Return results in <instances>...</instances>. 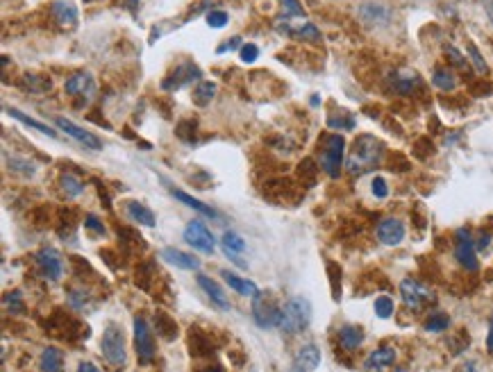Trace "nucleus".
Wrapping results in <instances>:
<instances>
[{
    "instance_id": "obj_1",
    "label": "nucleus",
    "mask_w": 493,
    "mask_h": 372,
    "mask_svg": "<svg viewBox=\"0 0 493 372\" xmlns=\"http://www.w3.org/2000/svg\"><path fill=\"white\" fill-rule=\"evenodd\" d=\"M382 159H385V143L373 134H359L352 141L345 168H348L350 175H364V172L376 170Z\"/></svg>"
},
{
    "instance_id": "obj_2",
    "label": "nucleus",
    "mask_w": 493,
    "mask_h": 372,
    "mask_svg": "<svg viewBox=\"0 0 493 372\" xmlns=\"http://www.w3.org/2000/svg\"><path fill=\"white\" fill-rule=\"evenodd\" d=\"M309 322H312V302L307 297L294 295L282 304V318L278 329L285 336L303 334L309 327Z\"/></svg>"
},
{
    "instance_id": "obj_3",
    "label": "nucleus",
    "mask_w": 493,
    "mask_h": 372,
    "mask_svg": "<svg viewBox=\"0 0 493 372\" xmlns=\"http://www.w3.org/2000/svg\"><path fill=\"white\" fill-rule=\"evenodd\" d=\"M280 318H282L280 302L273 297V293L259 290V293L252 297V320L257 322V327H262V329H278Z\"/></svg>"
},
{
    "instance_id": "obj_4",
    "label": "nucleus",
    "mask_w": 493,
    "mask_h": 372,
    "mask_svg": "<svg viewBox=\"0 0 493 372\" xmlns=\"http://www.w3.org/2000/svg\"><path fill=\"white\" fill-rule=\"evenodd\" d=\"M100 352H103V357H105V361L109 363V366L121 368L125 363V359H127L125 336H123V329L116 322H109L105 327L103 338H100Z\"/></svg>"
},
{
    "instance_id": "obj_5",
    "label": "nucleus",
    "mask_w": 493,
    "mask_h": 372,
    "mask_svg": "<svg viewBox=\"0 0 493 372\" xmlns=\"http://www.w3.org/2000/svg\"><path fill=\"white\" fill-rule=\"evenodd\" d=\"M343 154H345V141L341 134H327L321 145V168L327 177L336 179L343 168Z\"/></svg>"
},
{
    "instance_id": "obj_6",
    "label": "nucleus",
    "mask_w": 493,
    "mask_h": 372,
    "mask_svg": "<svg viewBox=\"0 0 493 372\" xmlns=\"http://www.w3.org/2000/svg\"><path fill=\"white\" fill-rule=\"evenodd\" d=\"M400 297H403L405 306L409 311H423L425 306H430L434 302V293L427 288L423 281H418L414 277H405L400 281Z\"/></svg>"
},
{
    "instance_id": "obj_7",
    "label": "nucleus",
    "mask_w": 493,
    "mask_h": 372,
    "mask_svg": "<svg viewBox=\"0 0 493 372\" xmlns=\"http://www.w3.org/2000/svg\"><path fill=\"white\" fill-rule=\"evenodd\" d=\"M455 259L466 272H478L480 261H478V248L473 241V234L469 227H459L455 232Z\"/></svg>"
},
{
    "instance_id": "obj_8",
    "label": "nucleus",
    "mask_w": 493,
    "mask_h": 372,
    "mask_svg": "<svg viewBox=\"0 0 493 372\" xmlns=\"http://www.w3.org/2000/svg\"><path fill=\"white\" fill-rule=\"evenodd\" d=\"M64 94L71 96L76 100V107H87L91 100H94L96 94V80L91 73L87 70H80V73H73V75L64 82Z\"/></svg>"
},
{
    "instance_id": "obj_9",
    "label": "nucleus",
    "mask_w": 493,
    "mask_h": 372,
    "mask_svg": "<svg viewBox=\"0 0 493 372\" xmlns=\"http://www.w3.org/2000/svg\"><path fill=\"white\" fill-rule=\"evenodd\" d=\"M134 350H136V359H139V363H143V366L152 363L155 354H157L152 329L143 315H134Z\"/></svg>"
},
{
    "instance_id": "obj_10",
    "label": "nucleus",
    "mask_w": 493,
    "mask_h": 372,
    "mask_svg": "<svg viewBox=\"0 0 493 372\" xmlns=\"http://www.w3.org/2000/svg\"><path fill=\"white\" fill-rule=\"evenodd\" d=\"M276 27L280 34L289 36V39H300V41H321V30L307 18H278Z\"/></svg>"
},
{
    "instance_id": "obj_11",
    "label": "nucleus",
    "mask_w": 493,
    "mask_h": 372,
    "mask_svg": "<svg viewBox=\"0 0 493 372\" xmlns=\"http://www.w3.org/2000/svg\"><path fill=\"white\" fill-rule=\"evenodd\" d=\"M50 334L64 341H78V338H87L89 329L82 327L76 318H71L66 311H59L57 308V311L50 315Z\"/></svg>"
},
{
    "instance_id": "obj_12",
    "label": "nucleus",
    "mask_w": 493,
    "mask_h": 372,
    "mask_svg": "<svg viewBox=\"0 0 493 372\" xmlns=\"http://www.w3.org/2000/svg\"><path fill=\"white\" fill-rule=\"evenodd\" d=\"M264 193H266L273 202H280V204H296L300 195H303V186H298L296 181H291L287 177H273L264 184Z\"/></svg>"
},
{
    "instance_id": "obj_13",
    "label": "nucleus",
    "mask_w": 493,
    "mask_h": 372,
    "mask_svg": "<svg viewBox=\"0 0 493 372\" xmlns=\"http://www.w3.org/2000/svg\"><path fill=\"white\" fill-rule=\"evenodd\" d=\"M182 236H185V241L191 245L194 250L198 252H203V254H212L216 250V239H214V234L212 230L203 223V221H191L187 223L185 227V232H182Z\"/></svg>"
},
{
    "instance_id": "obj_14",
    "label": "nucleus",
    "mask_w": 493,
    "mask_h": 372,
    "mask_svg": "<svg viewBox=\"0 0 493 372\" xmlns=\"http://www.w3.org/2000/svg\"><path fill=\"white\" fill-rule=\"evenodd\" d=\"M203 77V70H200L194 61H180L176 68H173L166 77L162 82L164 91H178L185 84H191V82H198Z\"/></svg>"
},
{
    "instance_id": "obj_15",
    "label": "nucleus",
    "mask_w": 493,
    "mask_h": 372,
    "mask_svg": "<svg viewBox=\"0 0 493 372\" xmlns=\"http://www.w3.org/2000/svg\"><path fill=\"white\" fill-rule=\"evenodd\" d=\"M36 268L43 275V279H50V281H59L62 275H64V261H62V254L50 248V245H45L39 252H36Z\"/></svg>"
},
{
    "instance_id": "obj_16",
    "label": "nucleus",
    "mask_w": 493,
    "mask_h": 372,
    "mask_svg": "<svg viewBox=\"0 0 493 372\" xmlns=\"http://www.w3.org/2000/svg\"><path fill=\"white\" fill-rule=\"evenodd\" d=\"M55 125H57L62 132H66L71 139H76L80 145H85L87 150H103V141H100L94 132H87L85 127L76 125L73 121H69V118L57 116L55 118Z\"/></svg>"
},
{
    "instance_id": "obj_17",
    "label": "nucleus",
    "mask_w": 493,
    "mask_h": 372,
    "mask_svg": "<svg viewBox=\"0 0 493 372\" xmlns=\"http://www.w3.org/2000/svg\"><path fill=\"white\" fill-rule=\"evenodd\" d=\"M321 363V350L314 343H307L303 348H298L291 361V372H314Z\"/></svg>"
},
{
    "instance_id": "obj_18",
    "label": "nucleus",
    "mask_w": 493,
    "mask_h": 372,
    "mask_svg": "<svg viewBox=\"0 0 493 372\" xmlns=\"http://www.w3.org/2000/svg\"><path fill=\"white\" fill-rule=\"evenodd\" d=\"M376 232H378L380 243H385V245H400L407 234L405 223L398 221V218H382Z\"/></svg>"
},
{
    "instance_id": "obj_19",
    "label": "nucleus",
    "mask_w": 493,
    "mask_h": 372,
    "mask_svg": "<svg viewBox=\"0 0 493 372\" xmlns=\"http://www.w3.org/2000/svg\"><path fill=\"white\" fill-rule=\"evenodd\" d=\"M387 80H389L391 91L398 96H412L414 91L421 87V77H418V73L414 70H394Z\"/></svg>"
},
{
    "instance_id": "obj_20",
    "label": "nucleus",
    "mask_w": 493,
    "mask_h": 372,
    "mask_svg": "<svg viewBox=\"0 0 493 372\" xmlns=\"http://www.w3.org/2000/svg\"><path fill=\"white\" fill-rule=\"evenodd\" d=\"M196 279H198V286L207 293L209 302L221 308V311H230V308H232L230 297H227V293L221 288V284H218V281H214L212 277H207V275H198Z\"/></svg>"
},
{
    "instance_id": "obj_21",
    "label": "nucleus",
    "mask_w": 493,
    "mask_h": 372,
    "mask_svg": "<svg viewBox=\"0 0 493 372\" xmlns=\"http://www.w3.org/2000/svg\"><path fill=\"white\" fill-rule=\"evenodd\" d=\"M189 350H191L194 357L207 359V357H214L216 345H214L212 338H209V334H205L203 329H198V327H191L189 329Z\"/></svg>"
},
{
    "instance_id": "obj_22",
    "label": "nucleus",
    "mask_w": 493,
    "mask_h": 372,
    "mask_svg": "<svg viewBox=\"0 0 493 372\" xmlns=\"http://www.w3.org/2000/svg\"><path fill=\"white\" fill-rule=\"evenodd\" d=\"M50 16L55 18V23L62 27H76L78 25V7L71 3V0H55L50 5Z\"/></svg>"
},
{
    "instance_id": "obj_23",
    "label": "nucleus",
    "mask_w": 493,
    "mask_h": 372,
    "mask_svg": "<svg viewBox=\"0 0 493 372\" xmlns=\"http://www.w3.org/2000/svg\"><path fill=\"white\" fill-rule=\"evenodd\" d=\"M396 363V350L394 348H378V350H373L366 361H364V370L366 372H382L385 368L389 366H394Z\"/></svg>"
},
{
    "instance_id": "obj_24",
    "label": "nucleus",
    "mask_w": 493,
    "mask_h": 372,
    "mask_svg": "<svg viewBox=\"0 0 493 372\" xmlns=\"http://www.w3.org/2000/svg\"><path fill=\"white\" fill-rule=\"evenodd\" d=\"M159 257L164 261H169L171 266L182 268V270H200V259L194 257V254H189V252H182L178 248H164L159 252Z\"/></svg>"
},
{
    "instance_id": "obj_25",
    "label": "nucleus",
    "mask_w": 493,
    "mask_h": 372,
    "mask_svg": "<svg viewBox=\"0 0 493 372\" xmlns=\"http://www.w3.org/2000/svg\"><path fill=\"white\" fill-rule=\"evenodd\" d=\"M339 345H341V350L345 352H357L362 348V343H364V329L359 325H341L339 327Z\"/></svg>"
},
{
    "instance_id": "obj_26",
    "label": "nucleus",
    "mask_w": 493,
    "mask_h": 372,
    "mask_svg": "<svg viewBox=\"0 0 493 372\" xmlns=\"http://www.w3.org/2000/svg\"><path fill=\"white\" fill-rule=\"evenodd\" d=\"M116 234H118V241H121L123 252H127V254H141L145 250L143 236L136 230H132V227H118Z\"/></svg>"
},
{
    "instance_id": "obj_27",
    "label": "nucleus",
    "mask_w": 493,
    "mask_h": 372,
    "mask_svg": "<svg viewBox=\"0 0 493 372\" xmlns=\"http://www.w3.org/2000/svg\"><path fill=\"white\" fill-rule=\"evenodd\" d=\"M221 275L225 277V284L230 286L232 290H236L239 295H245V297H255L259 293V288L255 281L245 279V277H239L236 272H230V270H221Z\"/></svg>"
},
{
    "instance_id": "obj_28",
    "label": "nucleus",
    "mask_w": 493,
    "mask_h": 372,
    "mask_svg": "<svg viewBox=\"0 0 493 372\" xmlns=\"http://www.w3.org/2000/svg\"><path fill=\"white\" fill-rule=\"evenodd\" d=\"M125 214H127V218H130L132 223H139L143 227H155V214L143 202L127 200V202H125Z\"/></svg>"
},
{
    "instance_id": "obj_29",
    "label": "nucleus",
    "mask_w": 493,
    "mask_h": 372,
    "mask_svg": "<svg viewBox=\"0 0 493 372\" xmlns=\"http://www.w3.org/2000/svg\"><path fill=\"white\" fill-rule=\"evenodd\" d=\"M155 329H157V336L164 341H176L180 334L178 322L166 311H155Z\"/></svg>"
},
{
    "instance_id": "obj_30",
    "label": "nucleus",
    "mask_w": 493,
    "mask_h": 372,
    "mask_svg": "<svg viewBox=\"0 0 493 372\" xmlns=\"http://www.w3.org/2000/svg\"><path fill=\"white\" fill-rule=\"evenodd\" d=\"M171 193H173V198H178L182 204H187L189 209H194V211H198L200 216H205V218H218V211H216V209H212V207L205 204V202H200L198 198L185 193V191H176V188H171Z\"/></svg>"
},
{
    "instance_id": "obj_31",
    "label": "nucleus",
    "mask_w": 493,
    "mask_h": 372,
    "mask_svg": "<svg viewBox=\"0 0 493 372\" xmlns=\"http://www.w3.org/2000/svg\"><path fill=\"white\" fill-rule=\"evenodd\" d=\"M41 372H64V352L57 348H45L39 359Z\"/></svg>"
},
{
    "instance_id": "obj_32",
    "label": "nucleus",
    "mask_w": 493,
    "mask_h": 372,
    "mask_svg": "<svg viewBox=\"0 0 493 372\" xmlns=\"http://www.w3.org/2000/svg\"><path fill=\"white\" fill-rule=\"evenodd\" d=\"M5 112L12 116V118H16L18 123H23V125H27V127H32V130H36V132H41V134H48V136H57V132L52 130V127H48L45 123H39V121H34V118H30V116H25L21 109H16V107H5Z\"/></svg>"
},
{
    "instance_id": "obj_33",
    "label": "nucleus",
    "mask_w": 493,
    "mask_h": 372,
    "mask_svg": "<svg viewBox=\"0 0 493 372\" xmlns=\"http://www.w3.org/2000/svg\"><path fill=\"white\" fill-rule=\"evenodd\" d=\"M432 84L441 91H452L457 87V75H455V70L448 66H436L432 70Z\"/></svg>"
},
{
    "instance_id": "obj_34",
    "label": "nucleus",
    "mask_w": 493,
    "mask_h": 372,
    "mask_svg": "<svg viewBox=\"0 0 493 372\" xmlns=\"http://www.w3.org/2000/svg\"><path fill=\"white\" fill-rule=\"evenodd\" d=\"M155 277H157V266H155L152 261H143L139 263V268L134 272V284L143 290H150Z\"/></svg>"
},
{
    "instance_id": "obj_35",
    "label": "nucleus",
    "mask_w": 493,
    "mask_h": 372,
    "mask_svg": "<svg viewBox=\"0 0 493 372\" xmlns=\"http://www.w3.org/2000/svg\"><path fill=\"white\" fill-rule=\"evenodd\" d=\"M59 188H62V193L66 195V198H78V195L85 193V181L73 175V172H62Z\"/></svg>"
},
{
    "instance_id": "obj_36",
    "label": "nucleus",
    "mask_w": 493,
    "mask_h": 372,
    "mask_svg": "<svg viewBox=\"0 0 493 372\" xmlns=\"http://www.w3.org/2000/svg\"><path fill=\"white\" fill-rule=\"evenodd\" d=\"M316 177H318V168H316V161L314 159H303L298 163V181L303 184L305 188H312L316 184Z\"/></svg>"
},
{
    "instance_id": "obj_37",
    "label": "nucleus",
    "mask_w": 493,
    "mask_h": 372,
    "mask_svg": "<svg viewBox=\"0 0 493 372\" xmlns=\"http://www.w3.org/2000/svg\"><path fill=\"white\" fill-rule=\"evenodd\" d=\"M214 94H216V84H214V82L200 80V82H198V87L194 89V96H191V100H194V105L205 107V105L212 103Z\"/></svg>"
},
{
    "instance_id": "obj_38",
    "label": "nucleus",
    "mask_w": 493,
    "mask_h": 372,
    "mask_svg": "<svg viewBox=\"0 0 493 372\" xmlns=\"http://www.w3.org/2000/svg\"><path fill=\"white\" fill-rule=\"evenodd\" d=\"M423 327H425V332L439 334V332H445L450 327V318H448V313H443V311H434V313H430V318H427Z\"/></svg>"
},
{
    "instance_id": "obj_39",
    "label": "nucleus",
    "mask_w": 493,
    "mask_h": 372,
    "mask_svg": "<svg viewBox=\"0 0 493 372\" xmlns=\"http://www.w3.org/2000/svg\"><path fill=\"white\" fill-rule=\"evenodd\" d=\"M5 159L9 163V170L21 172V175H25V177H32L36 172V163H32L30 159H25V157H9V154H5Z\"/></svg>"
},
{
    "instance_id": "obj_40",
    "label": "nucleus",
    "mask_w": 493,
    "mask_h": 372,
    "mask_svg": "<svg viewBox=\"0 0 493 372\" xmlns=\"http://www.w3.org/2000/svg\"><path fill=\"white\" fill-rule=\"evenodd\" d=\"M5 311L7 313H25V304H23V295L21 290H9V293L3 297Z\"/></svg>"
},
{
    "instance_id": "obj_41",
    "label": "nucleus",
    "mask_w": 493,
    "mask_h": 372,
    "mask_svg": "<svg viewBox=\"0 0 493 372\" xmlns=\"http://www.w3.org/2000/svg\"><path fill=\"white\" fill-rule=\"evenodd\" d=\"M245 248H248V245H245V241L236 232H225L223 234V250L241 254V252H245Z\"/></svg>"
},
{
    "instance_id": "obj_42",
    "label": "nucleus",
    "mask_w": 493,
    "mask_h": 372,
    "mask_svg": "<svg viewBox=\"0 0 493 372\" xmlns=\"http://www.w3.org/2000/svg\"><path fill=\"white\" fill-rule=\"evenodd\" d=\"M23 87L32 94H43V91H50L52 82L48 77H39V75H25L23 80Z\"/></svg>"
},
{
    "instance_id": "obj_43",
    "label": "nucleus",
    "mask_w": 493,
    "mask_h": 372,
    "mask_svg": "<svg viewBox=\"0 0 493 372\" xmlns=\"http://www.w3.org/2000/svg\"><path fill=\"white\" fill-rule=\"evenodd\" d=\"M282 16L280 18H307L300 0H280Z\"/></svg>"
},
{
    "instance_id": "obj_44",
    "label": "nucleus",
    "mask_w": 493,
    "mask_h": 372,
    "mask_svg": "<svg viewBox=\"0 0 493 372\" xmlns=\"http://www.w3.org/2000/svg\"><path fill=\"white\" fill-rule=\"evenodd\" d=\"M443 52H445V57H448V61L452 64L455 68H459V70H466L469 68V61H466V57H464V54L455 48L452 43H445L443 45Z\"/></svg>"
},
{
    "instance_id": "obj_45",
    "label": "nucleus",
    "mask_w": 493,
    "mask_h": 372,
    "mask_svg": "<svg viewBox=\"0 0 493 372\" xmlns=\"http://www.w3.org/2000/svg\"><path fill=\"white\" fill-rule=\"evenodd\" d=\"M327 125L332 130H352L355 127V118L348 112H339V116H330L327 118Z\"/></svg>"
},
{
    "instance_id": "obj_46",
    "label": "nucleus",
    "mask_w": 493,
    "mask_h": 372,
    "mask_svg": "<svg viewBox=\"0 0 493 372\" xmlns=\"http://www.w3.org/2000/svg\"><path fill=\"white\" fill-rule=\"evenodd\" d=\"M466 50H469V57H471V61H473V66H476V70L482 73V75H485V73H489V66H487L485 57H482V52L478 50V45L473 43V41H469V43H466Z\"/></svg>"
},
{
    "instance_id": "obj_47",
    "label": "nucleus",
    "mask_w": 493,
    "mask_h": 372,
    "mask_svg": "<svg viewBox=\"0 0 493 372\" xmlns=\"http://www.w3.org/2000/svg\"><path fill=\"white\" fill-rule=\"evenodd\" d=\"M327 272H330V286H332V297H341V268L336 263H327Z\"/></svg>"
},
{
    "instance_id": "obj_48",
    "label": "nucleus",
    "mask_w": 493,
    "mask_h": 372,
    "mask_svg": "<svg viewBox=\"0 0 493 372\" xmlns=\"http://www.w3.org/2000/svg\"><path fill=\"white\" fill-rule=\"evenodd\" d=\"M396 311V304H394V299H391L389 295H380L376 299V313L378 318H391Z\"/></svg>"
},
{
    "instance_id": "obj_49",
    "label": "nucleus",
    "mask_w": 493,
    "mask_h": 372,
    "mask_svg": "<svg viewBox=\"0 0 493 372\" xmlns=\"http://www.w3.org/2000/svg\"><path fill=\"white\" fill-rule=\"evenodd\" d=\"M85 227L87 230H91V232H96V234H100V236H105V225L100 223V218L96 216V214H87L85 216Z\"/></svg>"
},
{
    "instance_id": "obj_50",
    "label": "nucleus",
    "mask_w": 493,
    "mask_h": 372,
    "mask_svg": "<svg viewBox=\"0 0 493 372\" xmlns=\"http://www.w3.org/2000/svg\"><path fill=\"white\" fill-rule=\"evenodd\" d=\"M227 12H221V9H214V12H209L207 14V23H209V27H223L225 23H227Z\"/></svg>"
},
{
    "instance_id": "obj_51",
    "label": "nucleus",
    "mask_w": 493,
    "mask_h": 372,
    "mask_svg": "<svg viewBox=\"0 0 493 372\" xmlns=\"http://www.w3.org/2000/svg\"><path fill=\"white\" fill-rule=\"evenodd\" d=\"M257 57H259V48H257L255 43L241 45V61H243V64H252Z\"/></svg>"
},
{
    "instance_id": "obj_52",
    "label": "nucleus",
    "mask_w": 493,
    "mask_h": 372,
    "mask_svg": "<svg viewBox=\"0 0 493 372\" xmlns=\"http://www.w3.org/2000/svg\"><path fill=\"white\" fill-rule=\"evenodd\" d=\"M371 186H373V195H376L378 200H385L389 195V186H387V179L385 177H376Z\"/></svg>"
},
{
    "instance_id": "obj_53",
    "label": "nucleus",
    "mask_w": 493,
    "mask_h": 372,
    "mask_svg": "<svg viewBox=\"0 0 493 372\" xmlns=\"http://www.w3.org/2000/svg\"><path fill=\"white\" fill-rule=\"evenodd\" d=\"M241 45V36H232V39H227L223 45H218L216 52L218 54H223V52H230V50H236Z\"/></svg>"
},
{
    "instance_id": "obj_54",
    "label": "nucleus",
    "mask_w": 493,
    "mask_h": 372,
    "mask_svg": "<svg viewBox=\"0 0 493 372\" xmlns=\"http://www.w3.org/2000/svg\"><path fill=\"white\" fill-rule=\"evenodd\" d=\"M471 94H473V96H478V98L489 96V94H491V84H489V82L482 80V82H478V84H473V87H471Z\"/></svg>"
},
{
    "instance_id": "obj_55",
    "label": "nucleus",
    "mask_w": 493,
    "mask_h": 372,
    "mask_svg": "<svg viewBox=\"0 0 493 372\" xmlns=\"http://www.w3.org/2000/svg\"><path fill=\"white\" fill-rule=\"evenodd\" d=\"M489 245H491V234H489V232H482L480 239H478V243H476V248L485 252V250H489Z\"/></svg>"
},
{
    "instance_id": "obj_56",
    "label": "nucleus",
    "mask_w": 493,
    "mask_h": 372,
    "mask_svg": "<svg viewBox=\"0 0 493 372\" xmlns=\"http://www.w3.org/2000/svg\"><path fill=\"white\" fill-rule=\"evenodd\" d=\"M487 350L493 354V315L489 318V336H487Z\"/></svg>"
},
{
    "instance_id": "obj_57",
    "label": "nucleus",
    "mask_w": 493,
    "mask_h": 372,
    "mask_svg": "<svg viewBox=\"0 0 493 372\" xmlns=\"http://www.w3.org/2000/svg\"><path fill=\"white\" fill-rule=\"evenodd\" d=\"M78 372H100L94 363H89V361H82L80 366H78Z\"/></svg>"
},
{
    "instance_id": "obj_58",
    "label": "nucleus",
    "mask_w": 493,
    "mask_h": 372,
    "mask_svg": "<svg viewBox=\"0 0 493 372\" xmlns=\"http://www.w3.org/2000/svg\"><path fill=\"white\" fill-rule=\"evenodd\" d=\"M459 372H482L476 363H466V366H462V370Z\"/></svg>"
},
{
    "instance_id": "obj_59",
    "label": "nucleus",
    "mask_w": 493,
    "mask_h": 372,
    "mask_svg": "<svg viewBox=\"0 0 493 372\" xmlns=\"http://www.w3.org/2000/svg\"><path fill=\"white\" fill-rule=\"evenodd\" d=\"M487 14H489L491 23H493V0H491V3H489V7H487Z\"/></svg>"
},
{
    "instance_id": "obj_60",
    "label": "nucleus",
    "mask_w": 493,
    "mask_h": 372,
    "mask_svg": "<svg viewBox=\"0 0 493 372\" xmlns=\"http://www.w3.org/2000/svg\"><path fill=\"white\" fill-rule=\"evenodd\" d=\"M207 372H223V368H218V366H216V368H212V370H207Z\"/></svg>"
},
{
    "instance_id": "obj_61",
    "label": "nucleus",
    "mask_w": 493,
    "mask_h": 372,
    "mask_svg": "<svg viewBox=\"0 0 493 372\" xmlns=\"http://www.w3.org/2000/svg\"><path fill=\"white\" fill-rule=\"evenodd\" d=\"M134 3H136V0H130V7H132V5H134Z\"/></svg>"
},
{
    "instance_id": "obj_62",
    "label": "nucleus",
    "mask_w": 493,
    "mask_h": 372,
    "mask_svg": "<svg viewBox=\"0 0 493 372\" xmlns=\"http://www.w3.org/2000/svg\"><path fill=\"white\" fill-rule=\"evenodd\" d=\"M85 3H91V0H85Z\"/></svg>"
}]
</instances>
